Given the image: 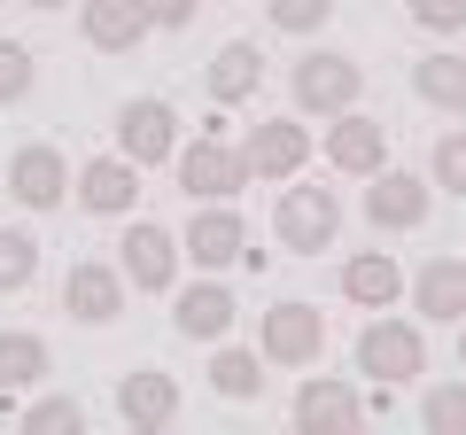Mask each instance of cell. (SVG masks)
I'll use <instances>...</instances> for the list:
<instances>
[{"instance_id": "6da1fadb", "label": "cell", "mask_w": 466, "mask_h": 435, "mask_svg": "<svg viewBox=\"0 0 466 435\" xmlns=\"http://www.w3.org/2000/svg\"><path fill=\"white\" fill-rule=\"evenodd\" d=\"M288 86H296L303 117H342V109H358V94H366V70L350 63V55L319 47V55H303V63L288 70Z\"/></svg>"}, {"instance_id": "7a4b0ae2", "label": "cell", "mask_w": 466, "mask_h": 435, "mask_svg": "<svg viewBox=\"0 0 466 435\" xmlns=\"http://www.w3.org/2000/svg\"><path fill=\"white\" fill-rule=\"evenodd\" d=\"M179 187L195 202H233L241 187H249V164H241V148H226L218 133H202V140H179Z\"/></svg>"}, {"instance_id": "3957f363", "label": "cell", "mask_w": 466, "mask_h": 435, "mask_svg": "<svg viewBox=\"0 0 466 435\" xmlns=\"http://www.w3.org/2000/svg\"><path fill=\"white\" fill-rule=\"evenodd\" d=\"M420 366H428V342H420L412 319H373L358 335V373H373V381L404 389V381H420Z\"/></svg>"}, {"instance_id": "277c9868", "label": "cell", "mask_w": 466, "mask_h": 435, "mask_svg": "<svg viewBox=\"0 0 466 435\" xmlns=\"http://www.w3.org/2000/svg\"><path fill=\"white\" fill-rule=\"evenodd\" d=\"M272 234H280V249H327L334 234H342V202H334V187H288L280 210H272Z\"/></svg>"}, {"instance_id": "5b68a950", "label": "cell", "mask_w": 466, "mask_h": 435, "mask_svg": "<svg viewBox=\"0 0 466 435\" xmlns=\"http://www.w3.org/2000/svg\"><path fill=\"white\" fill-rule=\"evenodd\" d=\"M241 249H249L241 210H226V202H195V218H187V234H179V257H187V265L226 272V265H241Z\"/></svg>"}, {"instance_id": "8992f818", "label": "cell", "mask_w": 466, "mask_h": 435, "mask_svg": "<svg viewBox=\"0 0 466 435\" xmlns=\"http://www.w3.org/2000/svg\"><path fill=\"white\" fill-rule=\"evenodd\" d=\"M116 272H125V288H140V296H164L171 280H179V234H164V226H125V241H116Z\"/></svg>"}, {"instance_id": "52a82bcc", "label": "cell", "mask_w": 466, "mask_h": 435, "mask_svg": "<svg viewBox=\"0 0 466 435\" xmlns=\"http://www.w3.org/2000/svg\"><path fill=\"white\" fill-rule=\"evenodd\" d=\"M257 350H265L272 366H311V358L327 350V311H319V303H272Z\"/></svg>"}, {"instance_id": "ba28073f", "label": "cell", "mask_w": 466, "mask_h": 435, "mask_svg": "<svg viewBox=\"0 0 466 435\" xmlns=\"http://www.w3.org/2000/svg\"><path fill=\"white\" fill-rule=\"evenodd\" d=\"M116 156H133L140 171L171 164V156H179V117H171V101H125V109H116Z\"/></svg>"}, {"instance_id": "9c48e42d", "label": "cell", "mask_w": 466, "mask_h": 435, "mask_svg": "<svg viewBox=\"0 0 466 435\" xmlns=\"http://www.w3.org/2000/svg\"><path fill=\"white\" fill-rule=\"evenodd\" d=\"M327 164L350 171V179H373V171L389 164V125L366 117V109H342V117H327Z\"/></svg>"}, {"instance_id": "30bf717a", "label": "cell", "mask_w": 466, "mask_h": 435, "mask_svg": "<svg viewBox=\"0 0 466 435\" xmlns=\"http://www.w3.org/2000/svg\"><path fill=\"white\" fill-rule=\"evenodd\" d=\"M241 164H249V179H296V171L311 164V133H303L296 117H265L241 140Z\"/></svg>"}, {"instance_id": "8fae6325", "label": "cell", "mask_w": 466, "mask_h": 435, "mask_svg": "<svg viewBox=\"0 0 466 435\" xmlns=\"http://www.w3.org/2000/svg\"><path fill=\"white\" fill-rule=\"evenodd\" d=\"M78 202L94 218H133L140 210V164L133 156H94V164H78Z\"/></svg>"}, {"instance_id": "7c38bea8", "label": "cell", "mask_w": 466, "mask_h": 435, "mask_svg": "<svg viewBox=\"0 0 466 435\" xmlns=\"http://www.w3.org/2000/svg\"><path fill=\"white\" fill-rule=\"evenodd\" d=\"M366 420V397L350 381H334V373H311V381L296 389V428L303 435H350Z\"/></svg>"}, {"instance_id": "4fadbf2b", "label": "cell", "mask_w": 466, "mask_h": 435, "mask_svg": "<svg viewBox=\"0 0 466 435\" xmlns=\"http://www.w3.org/2000/svg\"><path fill=\"white\" fill-rule=\"evenodd\" d=\"M428 202H435V187L428 179H412V171H373V187H366V218L381 226V234H412L420 218H428Z\"/></svg>"}, {"instance_id": "5bb4252c", "label": "cell", "mask_w": 466, "mask_h": 435, "mask_svg": "<svg viewBox=\"0 0 466 435\" xmlns=\"http://www.w3.org/2000/svg\"><path fill=\"white\" fill-rule=\"evenodd\" d=\"M78 32H86V47L125 55L156 32V16H148V0H78Z\"/></svg>"}, {"instance_id": "9a60e30c", "label": "cell", "mask_w": 466, "mask_h": 435, "mask_svg": "<svg viewBox=\"0 0 466 435\" xmlns=\"http://www.w3.org/2000/svg\"><path fill=\"white\" fill-rule=\"evenodd\" d=\"M8 195H16L24 210H55V202L70 195V164H63V148H47V140L16 148V156H8Z\"/></svg>"}, {"instance_id": "2e32d148", "label": "cell", "mask_w": 466, "mask_h": 435, "mask_svg": "<svg viewBox=\"0 0 466 435\" xmlns=\"http://www.w3.org/2000/svg\"><path fill=\"white\" fill-rule=\"evenodd\" d=\"M63 311L86 319V327H109V319L125 311V272L101 265V257H78V265H70V280H63Z\"/></svg>"}, {"instance_id": "e0dca14e", "label": "cell", "mask_w": 466, "mask_h": 435, "mask_svg": "<svg viewBox=\"0 0 466 435\" xmlns=\"http://www.w3.org/2000/svg\"><path fill=\"white\" fill-rule=\"evenodd\" d=\"M116 420H125V428H140V435L171 428V420H179V381H171V373H156V366L125 373V381H116Z\"/></svg>"}, {"instance_id": "ac0fdd59", "label": "cell", "mask_w": 466, "mask_h": 435, "mask_svg": "<svg viewBox=\"0 0 466 435\" xmlns=\"http://www.w3.org/2000/svg\"><path fill=\"white\" fill-rule=\"evenodd\" d=\"M233 319H241V303L226 296V288L202 272L195 288H179V303H171V327H179L187 342H226L233 335Z\"/></svg>"}, {"instance_id": "d6986e66", "label": "cell", "mask_w": 466, "mask_h": 435, "mask_svg": "<svg viewBox=\"0 0 466 435\" xmlns=\"http://www.w3.org/2000/svg\"><path fill=\"white\" fill-rule=\"evenodd\" d=\"M412 311L420 319H466V265L459 257H428V265L412 272Z\"/></svg>"}, {"instance_id": "ffe728a7", "label": "cell", "mask_w": 466, "mask_h": 435, "mask_svg": "<svg viewBox=\"0 0 466 435\" xmlns=\"http://www.w3.org/2000/svg\"><path fill=\"white\" fill-rule=\"evenodd\" d=\"M342 296H350V303H366V311H389V303L404 296L397 257H389V249H358V257L342 265Z\"/></svg>"}, {"instance_id": "44dd1931", "label": "cell", "mask_w": 466, "mask_h": 435, "mask_svg": "<svg viewBox=\"0 0 466 435\" xmlns=\"http://www.w3.org/2000/svg\"><path fill=\"white\" fill-rule=\"evenodd\" d=\"M257 86H265V55H257V39H226L218 63H210V101L233 109V101H249Z\"/></svg>"}, {"instance_id": "7402d4cb", "label": "cell", "mask_w": 466, "mask_h": 435, "mask_svg": "<svg viewBox=\"0 0 466 435\" xmlns=\"http://www.w3.org/2000/svg\"><path fill=\"white\" fill-rule=\"evenodd\" d=\"M412 94L428 101V109H451V117H466V55L435 47L412 63Z\"/></svg>"}, {"instance_id": "603a6c76", "label": "cell", "mask_w": 466, "mask_h": 435, "mask_svg": "<svg viewBox=\"0 0 466 435\" xmlns=\"http://www.w3.org/2000/svg\"><path fill=\"white\" fill-rule=\"evenodd\" d=\"M210 389H218L226 404L265 397V350H218V358H210Z\"/></svg>"}, {"instance_id": "cb8c5ba5", "label": "cell", "mask_w": 466, "mask_h": 435, "mask_svg": "<svg viewBox=\"0 0 466 435\" xmlns=\"http://www.w3.org/2000/svg\"><path fill=\"white\" fill-rule=\"evenodd\" d=\"M47 381V342L39 335H0V397Z\"/></svg>"}, {"instance_id": "d4e9b609", "label": "cell", "mask_w": 466, "mask_h": 435, "mask_svg": "<svg viewBox=\"0 0 466 435\" xmlns=\"http://www.w3.org/2000/svg\"><path fill=\"white\" fill-rule=\"evenodd\" d=\"M32 280H39V241L24 226H0V296H16Z\"/></svg>"}, {"instance_id": "484cf974", "label": "cell", "mask_w": 466, "mask_h": 435, "mask_svg": "<svg viewBox=\"0 0 466 435\" xmlns=\"http://www.w3.org/2000/svg\"><path fill=\"white\" fill-rule=\"evenodd\" d=\"M24 435H63V428H78L86 435V404L78 397H39V404H24Z\"/></svg>"}, {"instance_id": "4316f807", "label": "cell", "mask_w": 466, "mask_h": 435, "mask_svg": "<svg viewBox=\"0 0 466 435\" xmlns=\"http://www.w3.org/2000/svg\"><path fill=\"white\" fill-rule=\"evenodd\" d=\"M420 420H428V435H466V381H443V389H428Z\"/></svg>"}, {"instance_id": "83f0119b", "label": "cell", "mask_w": 466, "mask_h": 435, "mask_svg": "<svg viewBox=\"0 0 466 435\" xmlns=\"http://www.w3.org/2000/svg\"><path fill=\"white\" fill-rule=\"evenodd\" d=\"M428 179H435V187H451V195H466V125H451V133L435 140V156H428Z\"/></svg>"}, {"instance_id": "f1b7e54d", "label": "cell", "mask_w": 466, "mask_h": 435, "mask_svg": "<svg viewBox=\"0 0 466 435\" xmlns=\"http://www.w3.org/2000/svg\"><path fill=\"white\" fill-rule=\"evenodd\" d=\"M32 78H39L32 47H24V39H0V101H24V94H32Z\"/></svg>"}, {"instance_id": "f546056e", "label": "cell", "mask_w": 466, "mask_h": 435, "mask_svg": "<svg viewBox=\"0 0 466 435\" xmlns=\"http://www.w3.org/2000/svg\"><path fill=\"white\" fill-rule=\"evenodd\" d=\"M265 16L280 24V32H319V24L334 16V0H265Z\"/></svg>"}, {"instance_id": "4dcf8cb0", "label": "cell", "mask_w": 466, "mask_h": 435, "mask_svg": "<svg viewBox=\"0 0 466 435\" xmlns=\"http://www.w3.org/2000/svg\"><path fill=\"white\" fill-rule=\"evenodd\" d=\"M404 16L420 24V32H435V39H451L466 24V0H404Z\"/></svg>"}, {"instance_id": "1f68e13d", "label": "cell", "mask_w": 466, "mask_h": 435, "mask_svg": "<svg viewBox=\"0 0 466 435\" xmlns=\"http://www.w3.org/2000/svg\"><path fill=\"white\" fill-rule=\"evenodd\" d=\"M148 16L164 24V32H179V24H195V0H148Z\"/></svg>"}, {"instance_id": "d6a6232c", "label": "cell", "mask_w": 466, "mask_h": 435, "mask_svg": "<svg viewBox=\"0 0 466 435\" xmlns=\"http://www.w3.org/2000/svg\"><path fill=\"white\" fill-rule=\"evenodd\" d=\"M459 366H466V319H459Z\"/></svg>"}, {"instance_id": "836d02e7", "label": "cell", "mask_w": 466, "mask_h": 435, "mask_svg": "<svg viewBox=\"0 0 466 435\" xmlns=\"http://www.w3.org/2000/svg\"><path fill=\"white\" fill-rule=\"evenodd\" d=\"M32 8H70V0H32Z\"/></svg>"}]
</instances>
